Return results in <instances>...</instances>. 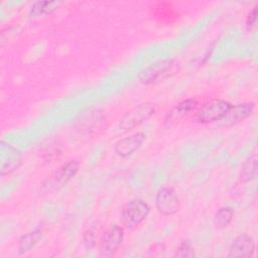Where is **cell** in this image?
Returning a JSON list of instances; mask_svg holds the SVG:
<instances>
[{
    "instance_id": "ba28073f",
    "label": "cell",
    "mask_w": 258,
    "mask_h": 258,
    "mask_svg": "<svg viewBox=\"0 0 258 258\" xmlns=\"http://www.w3.org/2000/svg\"><path fill=\"white\" fill-rule=\"evenodd\" d=\"M255 251V242L246 234L238 236L231 244L228 257H251Z\"/></svg>"
},
{
    "instance_id": "d6986e66",
    "label": "cell",
    "mask_w": 258,
    "mask_h": 258,
    "mask_svg": "<svg viewBox=\"0 0 258 258\" xmlns=\"http://www.w3.org/2000/svg\"><path fill=\"white\" fill-rule=\"evenodd\" d=\"M84 240H85V244H86V246H87L88 248L93 247L94 244H95V236H94L93 232H91V231L87 232V233L85 234V239H84Z\"/></svg>"
},
{
    "instance_id": "7a4b0ae2",
    "label": "cell",
    "mask_w": 258,
    "mask_h": 258,
    "mask_svg": "<svg viewBox=\"0 0 258 258\" xmlns=\"http://www.w3.org/2000/svg\"><path fill=\"white\" fill-rule=\"evenodd\" d=\"M174 61L171 58L157 60L144 68L138 75V80L144 85L155 84L163 81L173 71Z\"/></svg>"
},
{
    "instance_id": "9a60e30c",
    "label": "cell",
    "mask_w": 258,
    "mask_h": 258,
    "mask_svg": "<svg viewBox=\"0 0 258 258\" xmlns=\"http://www.w3.org/2000/svg\"><path fill=\"white\" fill-rule=\"evenodd\" d=\"M256 174H257V159L255 157H250L242 165L241 179L244 181H249L255 178Z\"/></svg>"
},
{
    "instance_id": "52a82bcc",
    "label": "cell",
    "mask_w": 258,
    "mask_h": 258,
    "mask_svg": "<svg viewBox=\"0 0 258 258\" xmlns=\"http://www.w3.org/2000/svg\"><path fill=\"white\" fill-rule=\"evenodd\" d=\"M22 162L21 153L10 144L2 145L1 153V174H9L19 167Z\"/></svg>"
},
{
    "instance_id": "5b68a950",
    "label": "cell",
    "mask_w": 258,
    "mask_h": 258,
    "mask_svg": "<svg viewBox=\"0 0 258 258\" xmlns=\"http://www.w3.org/2000/svg\"><path fill=\"white\" fill-rule=\"evenodd\" d=\"M123 229L114 224L111 225L104 233L100 242V256L110 257L115 254L123 241Z\"/></svg>"
},
{
    "instance_id": "9c48e42d",
    "label": "cell",
    "mask_w": 258,
    "mask_h": 258,
    "mask_svg": "<svg viewBox=\"0 0 258 258\" xmlns=\"http://www.w3.org/2000/svg\"><path fill=\"white\" fill-rule=\"evenodd\" d=\"M145 135L142 132L134 133L130 136L124 137L115 143L114 150L121 157H127L135 152L143 143Z\"/></svg>"
},
{
    "instance_id": "277c9868",
    "label": "cell",
    "mask_w": 258,
    "mask_h": 258,
    "mask_svg": "<svg viewBox=\"0 0 258 258\" xmlns=\"http://www.w3.org/2000/svg\"><path fill=\"white\" fill-rule=\"evenodd\" d=\"M150 208L147 203L140 199H135L127 203L122 210L123 223L128 227L141 224L149 215Z\"/></svg>"
},
{
    "instance_id": "4fadbf2b",
    "label": "cell",
    "mask_w": 258,
    "mask_h": 258,
    "mask_svg": "<svg viewBox=\"0 0 258 258\" xmlns=\"http://www.w3.org/2000/svg\"><path fill=\"white\" fill-rule=\"evenodd\" d=\"M60 4L58 1H37L32 4L29 13L33 17L48 15L57 10Z\"/></svg>"
},
{
    "instance_id": "8fae6325",
    "label": "cell",
    "mask_w": 258,
    "mask_h": 258,
    "mask_svg": "<svg viewBox=\"0 0 258 258\" xmlns=\"http://www.w3.org/2000/svg\"><path fill=\"white\" fill-rule=\"evenodd\" d=\"M254 108H255L254 103H244V104H239L237 106H232V108L230 109V111L228 112V114L225 116L223 120L228 125L235 124L249 117L253 113Z\"/></svg>"
},
{
    "instance_id": "8992f818",
    "label": "cell",
    "mask_w": 258,
    "mask_h": 258,
    "mask_svg": "<svg viewBox=\"0 0 258 258\" xmlns=\"http://www.w3.org/2000/svg\"><path fill=\"white\" fill-rule=\"evenodd\" d=\"M155 206L158 212L164 216L174 215L179 208V200L172 187H162L155 197Z\"/></svg>"
},
{
    "instance_id": "5bb4252c",
    "label": "cell",
    "mask_w": 258,
    "mask_h": 258,
    "mask_svg": "<svg viewBox=\"0 0 258 258\" xmlns=\"http://www.w3.org/2000/svg\"><path fill=\"white\" fill-rule=\"evenodd\" d=\"M42 236V232L39 229H36L32 232H29L25 235H23L20 240H19V244H18V250L20 254L26 253L28 251H30L31 248H33L38 241L41 239Z\"/></svg>"
},
{
    "instance_id": "7c38bea8",
    "label": "cell",
    "mask_w": 258,
    "mask_h": 258,
    "mask_svg": "<svg viewBox=\"0 0 258 258\" xmlns=\"http://www.w3.org/2000/svg\"><path fill=\"white\" fill-rule=\"evenodd\" d=\"M79 170V162L76 160L69 161L68 163L60 166L53 174L52 180L54 184L63 185L71 180Z\"/></svg>"
},
{
    "instance_id": "e0dca14e",
    "label": "cell",
    "mask_w": 258,
    "mask_h": 258,
    "mask_svg": "<svg viewBox=\"0 0 258 258\" xmlns=\"http://www.w3.org/2000/svg\"><path fill=\"white\" fill-rule=\"evenodd\" d=\"M194 255H195L194 249L188 241H183L179 245V247L175 253V256H177V257H192Z\"/></svg>"
},
{
    "instance_id": "6da1fadb",
    "label": "cell",
    "mask_w": 258,
    "mask_h": 258,
    "mask_svg": "<svg viewBox=\"0 0 258 258\" xmlns=\"http://www.w3.org/2000/svg\"><path fill=\"white\" fill-rule=\"evenodd\" d=\"M232 104L222 100L214 99L206 102L200 107L195 115V119L200 123H211L221 121L232 108Z\"/></svg>"
},
{
    "instance_id": "2e32d148",
    "label": "cell",
    "mask_w": 258,
    "mask_h": 258,
    "mask_svg": "<svg viewBox=\"0 0 258 258\" xmlns=\"http://www.w3.org/2000/svg\"><path fill=\"white\" fill-rule=\"evenodd\" d=\"M232 220H233V211L230 208L220 209L214 217L215 225L220 228L227 227L232 222Z\"/></svg>"
},
{
    "instance_id": "3957f363",
    "label": "cell",
    "mask_w": 258,
    "mask_h": 258,
    "mask_svg": "<svg viewBox=\"0 0 258 258\" xmlns=\"http://www.w3.org/2000/svg\"><path fill=\"white\" fill-rule=\"evenodd\" d=\"M155 108L152 103H142L129 110L120 120V128L123 130L133 129L142 124L154 114Z\"/></svg>"
},
{
    "instance_id": "30bf717a",
    "label": "cell",
    "mask_w": 258,
    "mask_h": 258,
    "mask_svg": "<svg viewBox=\"0 0 258 258\" xmlns=\"http://www.w3.org/2000/svg\"><path fill=\"white\" fill-rule=\"evenodd\" d=\"M197 105V101L194 99H187L176 104L165 116L164 125L170 127L177 122H179L182 118H184Z\"/></svg>"
},
{
    "instance_id": "ac0fdd59",
    "label": "cell",
    "mask_w": 258,
    "mask_h": 258,
    "mask_svg": "<svg viewBox=\"0 0 258 258\" xmlns=\"http://www.w3.org/2000/svg\"><path fill=\"white\" fill-rule=\"evenodd\" d=\"M256 19H257V7L255 6L252 11L249 13L247 20H246V25L248 28H251L255 23H256Z\"/></svg>"
}]
</instances>
